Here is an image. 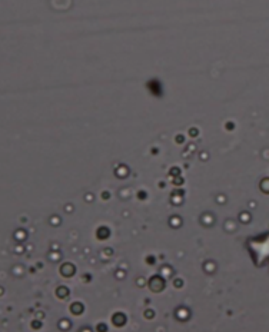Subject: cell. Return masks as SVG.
Returning a JSON list of instances; mask_svg holds the SVG:
<instances>
[{"label": "cell", "mask_w": 269, "mask_h": 332, "mask_svg": "<svg viewBox=\"0 0 269 332\" xmlns=\"http://www.w3.org/2000/svg\"><path fill=\"white\" fill-rule=\"evenodd\" d=\"M149 286H150V289L153 292H161L162 289L165 288V280H163L162 276H153V278H150V280H149Z\"/></svg>", "instance_id": "6da1fadb"}, {"label": "cell", "mask_w": 269, "mask_h": 332, "mask_svg": "<svg viewBox=\"0 0 269 332\" xmlns=\"http://www.w3.org/2000/svg\"><path fill=\"white\" fill-rule=\"evenodd\" d=\"M60 272H62V275L63 276H72V275H74V266H73L72 263H63L62 265V268H60Z\"/></svg>", "instance_id": "7a4b0ae2"}, {"label": "cell", "mask_w": 269, "mask_h": 332, "mask_svg": "<svg viewBox=\"0 0 269 332\" xmlns=\"http://www.w3.org/2000/svg\"><path fill=\"white\" fill-rule=\"evenodd\" d=\"M112 321H113V324H115L116 326H122V325L126 322V318H125V315L123 314H116L113 318H112Z\"/></svg>", "instance_id": "3957f363"}, {"label": "cell", "mask_w": 269, "mask_h": 332, "mask_svg": "<svg viewBox=\"0 0 269 332\" xmlns=\"http://www.w3.org/2000/svg\"><path fill=\"white\" fill-rule=\"evenodd\" d=\"M83 305L82 303H79V302H76V303H73L72 306H70V311H72L74 315H80L82 312H83Z\"/></svg>", "instance_id": "277c9868"}, {"label": "cell", "mask_w": 269, "mask_h": 332, "mask_svg": "<svg viewBox=\"0 0 269 332\" xmlns=\"http://www.w3.org/2000/svg\"><path fill=\"white\" fill-rule=\"evenodd\" d=\"M109 233H110V232H109L108 228H100V229L97 230V238H99V239H106V238L109 236Z\"/></svg>", "instance_id": "5b68a950"}, {"label": "cell", "mask_w": 269, "mask_h": 332, "mask_svg": "<svg viewBox=\"0 0 269 332\" xmlns=\"http://www.w3.org/2000/svg\"><path fill=\"white\" fill-rule=\"evenodd\" d=\"M56 295L59 298H66L67 295H69V291H67V288H65V286H60V288H57V292H56Z\"/></svg>", "instance_id": "8992f818"}, {"label": "cell", "mask_w": 269, "mask_h": 332, "mask_svg": "<svg viewBox=\"0 0 269 332\" xmlns=\"http://www.w3.org/2000/svg\"><path fill=\"white\" fill-rule=\"evenodd\" d=\"M196 133H197L196 129H190V130H189V135H190V136H196Z\"/></svg>", "instance_id": "52a82bcc"}, {"label": "cell", "mask_w": 269, "mask_h": 332, "mask_svg": "<svg viewBox=\"0 0 269 332\" xmlns=\"http://www.w3.org/2000/svg\"><path fill=\"white\" fill-rule=\"evenodd\" d=\"M173 182H175V185H179V183H182V182H183V179H182V177L179 179V176H178V177H176Z\"/></svg>", "instance_id": "ba28073f"}, {"label": "cell", "mask_w": 269, "mask_h": 332, "mask_svg": "<svg viewBox=\"0 0 269 332\" xmlns=\"http://www.w3.org/2000/svg\"><path fill=\"white\" fill-rule=\"evenodd\" d=\"M175 286H182V280H180V279H176V282H175Z\"/></svg>", "instance_id": "9c48e42d"}, {"label": "cell", "mask_w": 269, "mask_h": 332, "mask_svg": "<svg viewBox=\"0 0 269 332\" xmlns=\"http://www.w3.org/2000/svg\"><path fill=\"white\" fill-rule=\"evenodd\" d=\"M153 262H155L153 256H149V258H147V263H153Z\"/></svg>", "instance_id": "30bf717a"}, {"label": "cell", "mask_w": 269, "mask_h": 332, "mask_svg": "<svg viewBox=\"0 0 269 332\" xmlns=\"http://www.w3.org/2000/svg\"><path fill=\"white\" fill-rule=\"evenodd\" d=\"M145 315H147V318H152V316H153V312H152V311H149L147 314H145Z\"/></svg>", "instance_id": "8fae6325"}, {"label": "cell", "mask_w": 269, "mask_h": 332, "mask_svg": "<svg viewBox=\"0 0 269 332\" xmlns=\"http://www.w3.org/2000/svg\"><path fill=\"white\" fill-rule=\"evenodd\" d=\"M176 140H178V142H183V138H182V136H178V138H176Z\"/></svg>", "instance_id": "7c38bea8"}, {"label": "cell", "mask_w": 269, "mask_h": 332, "mask_svg": "<svg viewBox=\"0 0 269 332\" xmlns=\"http://www.w3.org/2000/svg\"><path fill=\"white\" fill-rule=\"evenodd\" d=\"M145 196H146V195H145L143 192H140V193H139V198H140V199H142V198H145Z\"/></svg>", "instance_id": "4fadbf2b"}]
</instances>
